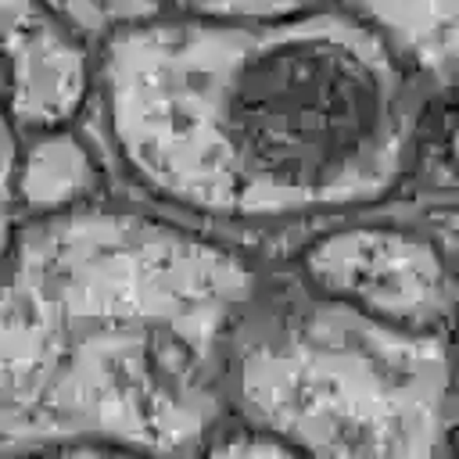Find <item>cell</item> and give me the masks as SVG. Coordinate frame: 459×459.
I'll return each instance as SVG.
<instances>
[{"mask_svg":"<svg viewBox=\"0 0 459 459\" xmlns=\"http://www.w3.org/2000/svg\"><path fill=\"white\" fill-rule=\"evenodd\" d=\"M416 68L355 7L283 22L151 14L104 36L100 90L126 165L215 219L384 197L420 126Z\"/></svg>","mask_w":459,"mask_h":459,"instance_id":"cell-1","label":"cell"},{"mask_svg":"<svg viewBox=\"0 0 459 459\" xmlns=\"http://www.w3.org/2000/svg\"><path fill=\"white\" fill-rule=\"evenodd\" d=\"M251 269L161 219L72 208L7 244L0 430L7 452H179L222 409Z\"/></svg>","mask_w":459,"mask_h":459,"instance_id":"cell-2","label":"cell"},{"mask_svg":"<svg viewBox=\"0 0 459 459\" xmlns=\"http://www.w3.org/2000/svg\"><path fill=\"white\" fill-rule=\"evenodd\" d=\"M237 398L312 459H437L455 427V355L441 333L316 298L240 351Z\"/></svg>","mask_w":459,"mask_h":459,"instance_id":"cell-3","label":"cell"},{"mask_svg":"<svg viewBox=\"0 0 459 459\" xmlns=\"http://www.w3.org/2000/svg\"><path fill=\"white\" fill-rule=\"evenodd\" d=\"M305 280L319 298L373 319L437 333L459 316V290L441 251L405 230L355 226L319 237L301 255Z\"/></svg>","mask_w":459,"mask_h":459,"instance_id":"cell-4","label":"cell"},{"mask_svg":"<svg viewBox=\"0 0 459 459\" xmlns=\"http://www.w3.org/2000/svg\"><path fill=\"white\" fill-rule=\"evenodd\" d=\"M7 129L43 133L61 129L82 104L90 86L82 29L54 0H4Z\"/></svg>","mask_w":459,"mask_h":459,"instance_id":"cell-5","label":"cell"},{"mask_svg":"<svg viewBox=\"0 0 459 459\" xmlns=\"http://www.w3.org/2000/svg\"><path fill=\"white\" fill-rule=\"evenodd\" d=\"M11 147H7V197L11 204L18 201L29 219H43V215H57V212H72L82 208V201L97 190L100 169L90 154V147L61 129H43V133H29L25 147L18 151L14 133L7 129Z\"/></svg>","mask_w":459,"mask_h":459,"instance_id":"cell-6","label":"cell"},{"mask_svg":"<svg viewBox=\"0 0 459 459\" xmlns=\"http://www.w3.org/2000/svg\"><path fill=\"white\" fill-rule=\"evenodd\" d=\"M380 25L405 61L437 82H459V0H348Z\"/></svg>","mask_w":459,"mask_h":459,"instance_id":"cell-7","label":"cell"},{"mask_svg":"<svg viewBox=\"0 0 459 459\" xmlns=\"http://www.w3.org/2000/svg\"><path fill=\"white\" fill-rule=\"evenodd\" d=\"M326 0H165L172 14L204 22H283L319 11Z\"/></svg>","mask_w":459,"mask_h":459,"instance_id":"cell-8","label":"cell"},{"mask_svg":"<svg viewBox=\"0 0 459 459\" xmlns=\"http://www.w3.org/2000/svg\"><path fill=\"white\" fill-rule=\"evenodd\" d=\"M82 32H115L165 11V0H54Z\"/></svg>","mask_w":459,"mask_h":459,"instance_id":"cell-9","label":"cell"},{"mask_svg":"<svg viewBox=\"0 0 459 459\" xmlns=\"http://www.w3.org/2000/svg\"><path fill=\"white\" fill-rule=\"evenodd\" d=\"M204 459H312V455L258 427V430H244V434H230L215 441Z\"/></svg>","mask_w":459,"mask_h":459,"instance_id":"cell-10","label":"cell"},{"mask_svg":"<svg viewBox=\"0 0 459 459\" xmlns=\"http://www.w3.org/2000/svg\"><path fill=\"white\" fill-rule=\"evenodd\" d=\"M32 459H143V452H129V448H108V445H68V448H47V452H32Z\"/></svg>","mask_w":459,"mask_h":459,"instance_id":"cell-11","label":"cell"},{"mask_svg":"<svg viewBox=\"0 0 459 459\" xmlns=\"http://www.w3.org/2000/svg\"><path fill=\"white\" fill-rule=\"evenodd\" d=\"M452 355H455V427H459V316H455V348H452Z\"/></svg>","mask_w":459,"mask_h":459,"instance_id":"cell-12","label":"cell"},{"mask_svg":"<svg viewBox=\"0 0 459 459\" xmlns=\"http://www.w3.org/2000/svg\"><path fill=\"white\" fill-rule=\"evenodd\" d=\"M448 154H452V161L459 165V118H455L452 129H448Z\"/></svg>","mask_w":459,"mask_h":459,"instance_id":"cell-13","label":"cell"}]
</instances>
